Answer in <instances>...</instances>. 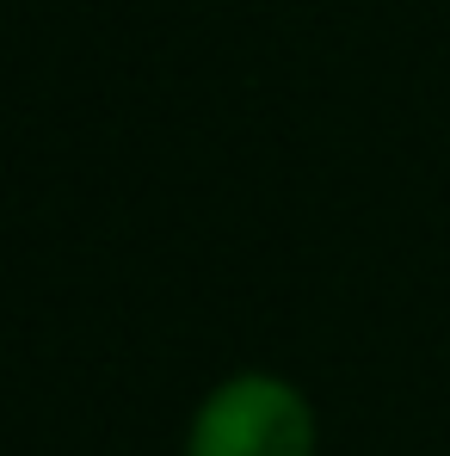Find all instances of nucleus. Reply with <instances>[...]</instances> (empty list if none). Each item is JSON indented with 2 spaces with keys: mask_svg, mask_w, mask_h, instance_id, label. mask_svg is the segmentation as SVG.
Returning <instances> with one entry per match:
<instances>
[{
  "mask_svg": "<svg viewBox=\"0 0 450 456\" xmlns=\"http://www.w3.org/2000/svg\"><path fill=\"white\" fill-rule=\"evenodd\" d=\"M185 456H315V407L297 382L241 370L198 401Z\"/></svg>",
  "mask_w": 450,
  "mask_h": 456,
  "instance_id": "1",
  "label": "nucleus"
}]
</instances>
